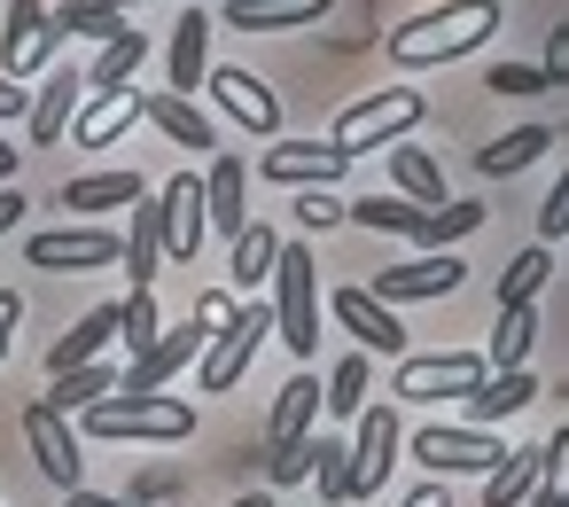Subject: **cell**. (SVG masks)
Returning a JSON list of instances; mask_svg holds the SVG:
<instances>
[{"label":"cell","mask_w":569,"mask_h":507,"mask_svg":"<svg viewBox=\"0 0 569 507\" xmlns=\"http://www.w3.org/2000/svg\"><path fill=\"white\" fill-rule=\"evenodd\" d=\"M499 24H507L499 0H437V9L406 17V24L390 32V63H398V71H437V63H460V56H476Z\"/></svg>","instance_id":"cell-1"},{"label":"cell","mask_w":569,"mask_h":507,"mask_svg":"<svg viewBox=\"0 0 569 507\" xmlns=\"http://www.w3.org/2000/svg\"><path fill=\"white\" fill-rule=\"evenodd\" d=\"M273 336L297 359L320 351V258L305 242H281V266H273Z\"/></svg>","instance_id":"cell-2"},{"label":"cell","mask_w":569,"mask_h":507,"mask_svg":"<svg viewBox=\"0 0 569 507\" xmlns=\"http://www.w3.org/2000/svg\"><path fill=\"white\" fill-rule=\"evenodd\" d=\"M421 118H429V102H421L413 87H382V95H359L351 110H336V133H328V141H336L343 157H359V149H398Z\"/></svg>","instance_id":"cell-3"},{"label":"cell","mask_w":569,"mask_h":507,"mask_svg":"<svg viewBox=\"0 0 569 507\" xmlns=\"http://www.w3.org/2000/svg\"><path fill=\"white\" fill-rule=\"evenodd\" d=\"M87 437H149V445H180L196 429V406L188 398H102L79 414Z\"/></svg>","instance_id":"cell-4"},{"label":"cell","mask_w":569,"mask_h":507,"mask_svg":"<svg viewBox=\"0 0 569 507\" xmlns=\"http://www.w3.org/2000/svg\"><path fill=\"white\" fill-rule=\"evenodd\" d=\"M413 460L437 468V484H445V476H491V468L507 460V445H499L491 429H468V421H429V429L413 437Z\"/></svg>","instance_id":"cell-5"},{"label":"cell","mask_w":569,"mask_h":507,"mask_svg":"<svg viewBox=\"0 0 569 507\" xmlns=\"http://www.w3.org/2000/svg\"><path fill=\"white\" fill-rule=\"evenodd\" d=\"M273 336V297H258V305H242L234 312V328L227 336H211V351H203V367H196V382L219 398V390H234L242 375H250V359H258V344Z\"/></svg>","instance_id":"cell-6"},{"label":"cell","mask_w":569,"mask_h":507,"mask_svg":"<svg viewBox=\"0 0 569 507\" xmlns=\"http://www.w3.org/2000/svg\"><path fill=\"white\" fill-rule=\"evenodd\" d=\"M24 445H32V460H40V476H48L56 491H87V445H79V429H71L48 398L24 406Z\"/></svg>","instance_id":"cell-7"},{"label":"cell","mask_w":569,"mask_h":507,"mask_svg":"<svg viewBox=\"0 0 569 507\" xmlns=\"http://www.w3.org/2000/svg\"><path fill=\"white\" fill-rule=\"evenodd\" d=\"M56 48H63V32L48 17V0H9V24H0V79L24 87L32 71L56 63Z\"/></svg>","instance_id":"cell-8"},{"label":"cell","mask_w":569,"mask_h":507,"mask_svg":"<svg viewBox=\"0 0 569 507\" xmlns=\"http://www.w3.org/2000/svg\"><path fill=\"white\" fill-rule=\"evenodd\" d=\"M491 367H483V351H429V359H398V375H390V398H468L476 382H483Z\"/></svg>","instance_id":"cell-9"},{"label":"cell","mask_w":569,"mask_h":507,"mask_svg":"<svg viewBox=\"0 0 569 507\" xmlns=\"http://www.w3.org/2000/svg\"><path fill=\"white\" fill-rule=\"evenodd\" d=\"M157 211H164V258L196 266L203 235H211V203H203V172H172L157 188Z\"/></svg>","instance_id":"cell-10"},{"label":"cell","mask_w":569,"mask_h":507,"mask_svg":"<svg viewBox=\"0 0 569 507\" xmlns=\"http://www.w3.org/2000/svg\"><path fill=\"white\" fill-rule=\"evenodd\" d=\"M398 445H406V429H398V398L367 406V414H359V437H351V499L382 491V476L398 468Z\"/></svg>","instance_id":"cell-11"},{"label":"cell","mask_w":569,"mask_h":507,"mask_svg":"<svg viewBox=\"0 0 569 507\" xmlns=\"http://www.w3.org/2000/svg\"><path fill=\"white\" fill-rule=\"evenodd\" d=\"M32 266H48V274H102V266H126V242L110 227H56V235H32Z\"/></svg>","instance_id":"cell-12"},{"label":"cell","mask_w":569,"mask_h":507,"mask_svg":"<svg viewBox=\"0 0 569 507\" xmlns=\"http://www.w3.org/2000/svg\"><path fill=\"white\" fill-rule=\"evenodd\" d=\"M343 149L328 141H273L266 157H258V180H273V188H297V196H312V188H328V180H343Z\"/></svg>","instance_id":"cell-13"},{"label":"cell","mask_w":569,"mask_h":507,"mask_svg":"<svg viewBox=\"0 0 569 507\" xmlns=\"http://www.w3.org/2000/svg\"><path fill=\"white\" fill-rule=\"evenodd\" d=\"M328 312H336V328H343V336H359V351L406 359V320H398L375 289H336V297H328Z\"/></svg>","instance_id":"cell-14"},{"label":"cell","mask_w":569,"mask_h":507,"mask_svg":"<svg viewBox=\"0 0 569 507\" xmlns=\"http://www.w3.org/2000/svg\"><path fill=\"white\" fill-rule=\"evenodd\" d=\"M320 382L312 375H289L281 382V398H273V421H266V460H289V453H305L312 445V421H320Z\"/></svg>","instance_id":"cell-15"},{"label":"cell","mask_w":569,"mask_h":507,"mask_svg":"<svg viewBox=\"0 0 569 507\" xmlns=\"http://www.w3.org/2000/svg\"><path fill=\"white\" fill-rule=\"evenodd\" d=\"M211 102H219L242 133H258V141L281 133V95H273L266 79H250V71H211Z\"/></svg>","instance_id":"cell-16"},{"label":"cell","mask_w":569,"mask_h":507,"mask_svg":"<svg viewBox=\"0 0 569 507\" xmlns=\"http://www.w3.org/2000/svg\"><path fill=\"white\" fill-rule=\"evenodd\" d=\"M460 281H468V266H460V258L445 250V258H413V266H382V274H375V297H382V305L398 312V305H421V297H452Z\"/></svg>","instance_id":"cell-17"},{"label":"cell","mask_w":569,"mask_h":507,"mask_svg":"<svg viewBox=\"0 0 569 507\" xmlns=\"http://www.w3.org/2000/svg\"><path fill=\"white\" fill-rule=\"evenodd\" d=\"M211 344L196 336V320H180V328H164V344L149 351V359H133L126 367V382H118V398H164V382L188 367V359H203Z\"/></svg>","instance_id":"cell-18"},{"label":"cell","mask_w":569,"mask_h":507,"mask_svg":"<svg viewBox=\"0 0 569 507\" xmlns=\"http://www.w3.org/2000/svg\"><path fill=\"white\" fill-rule=\"evenodd\" d=\"M79 110H87V71L56 63V71L32 87V141H40V149H48V141H63V133L79 126Z\"/></svg>","instance_id":"cell-19"},{"label":"cell","mask_w":569,"mask_h":507,"mask_svg":"<svg viewBox=\"0 0 569 507\" xmlns=\"http://www.w3.org/2000/svg\"><path fill=\"white\" fill-rule=\"evenodd\" d=\"M110 344H118V305H94L79 328H63V336L48 344V375L63 382V375H79V367H102Z\"/></svg>","instance_id":"cell-20"},{"label":"cell","mask_w":569,"mask_h":507,"mask_svg":"<svg viewBox=\"0 0 569 507\" xmlns=\"http://www.w3.org/2000/svg\"><path fill=\"white\" fill-rule=\"evenodd\" d=\"M203 203H211V235H242L250 227V165L242 157H211V172H203Z\"/></svg>","instance_id":"cell-21"},{"label":"cell","mask_w":569,"mask_h":507,"mask_svg":"<svg viewBox=\"0 0 569 507\" xmlns=\"http://www.w3.org/2000/svg\"><path fill=\"white\" fill-rule=\"evenodd\" d=\"M141 118H149V95H133V87H126V95L87 102V110H79V126H71V141H79V149H118Z\"/></svg>","instance_id":"cell-22"},{"label":"cell","mask_w":569,"mask_h":507,"mask_svg":"<svg viewBox=\"0 0 569 507\" xmlns=\"http://www.w3.org/2000/svg\"><path fill=\"white\" fill-rule=\"evenodd\" d=\"M172 87L196 102V87H211V17L203 9H188L180 24H172Z\"/></svg>","instance_id":"cell-23"},{"label":"cell","mask_w":569,"mask_h":507,"mask_svg":"<svg viewBox=\"0 0 569 507\" xmlns=\"http://www.w3.org/2000/svg\"><path fill=\"white\" fill-rule=\"evenodd\" d=\"M141 63H149V32L133 24L126 40H110V48L94 56V71H87V102H102V95H126V87L141 79Z\"/></svg>","instance_id":"cell-24"},{"label":"cell","mask_w":569,"mask_h":507,"mask_svg":"<svg viewBox=\"0 0 569 507\" xmlns=\"http://www.w3.org/2000/svg\"><path fill=\"white\" fill-rule=\"evenodd\" d=\"M149 203L141 172H87V180H63V211H133Z\"/></svg>","instance_id":"cell-25"},{"label":"cell","mask_w":569,"mask_h":507,"mask_svg":"<svg viewBox=\"0 0 569 507\" xmlns=\"http://www.w3.org/2000/svg\"><path fill=\"white\" fill-rule=\"evenodd\" d=\"M149 126H157V133H164L172 149H196V157H203V149H219L211 118H203V110H196L188 95H149Z\"/></svg>","instance_id":"cell-26"},{"label":"cell","mask_w":569,"mask_h":507,"mask_svg":"<svg viewBox=\"0 0 569 507\" xmlns=\"http://www.w3.org/2000/svg\"><path fill=\"white\" fill-rule=\"evenodd\" d=\"M530 344H538V305H507L499 328H491V344H483V367L491 375H522Z\"/></svg>","instance_id":"cell-27"},{"label":"cell","mask_w":569,"mask_h":507,"mask_svg":"<svg viewBox=\"0 0 569 507\" xmlns=\"http://www.w3.org/2000/svg\"><path fill=\"white\" fill-rule=\"evenodd\" d=\"M538 398V382H530V367L522 375H483L476 390H468V429H491V421H507V414H522Z\"/></svg>","instance_id":"cell-28"},{"label":"cell","mask_w":569,"mask_h":507,"mask_svg":"<svg viewBox=\"0 0 569 507\" xmlns=\"http://www.w3.org/2000/svg\"><path fill=\"white\" fill-rule=\"evenodd\" d=\"M328 9L336 0H227V24L234 32H289V24H312Z\"/></svg>","instance_id":"cell-29"},{"label":"cell","mask_w":569,"mask_h":507,"mask_svg":"<svg viewBox=\"0 0 569 507\" xmlns=\"http://www.w3.org/2000/svg\"><path fill=\"white\" fill-rule=\"evenodd\" d=\"M390 172H398V196H406V203H421V211H445V165H437L429 149L398 141V149H390Z\"/></svg>","instance_id":"cell-30"},{"label":"cell","mask_w":569,"mask_h":507,"mask_svg":"<svg viewBox=\"0 0 569 507\" xmlns=\"http://www.w3.org/2000/svg\"><path fill=\"white\" fill-rule=\"evenodd\" d=\"M538 476H546V453L530 445V453H507L491 476H483V507H522V499H538Z\"/></svg>","instance_id":"cell-31"},{"label":"cell","mask_w":569,"mask_h":507,"mask_svg":"<svg viewBox=\"0 0 569 507\" xmlns=\"http://www.w3.org/2000/svg\"><path fill=\"white\" fill-rule=\"evenodd\" d=\"M546 149H553V133H546V126H515V133H499V141L476 157V165H483L491 180H515V172H530Z\"/></svg>","instance_id":"cell-32"},{"label":"cell","mask_w":569,"mask_h":507,"mask_svg":"<svg viewBox=\"0 0 569 507\" xmlns=\"http://www.w3.org/2000/svg\"><path fill=\"white\" fill-rule=\"evenodd\" d=\"M157 258H164V211H157V196H149V203H133V235H126V274H133V289L157 281Z\"/></svg>","instance_id":"cell-33"},{"label":"cell","mask_w":569,"mask_h":507,"mask_svg":"<svg viewBox=\"0 0 569 507\" xmlns=\"http://www.w3.org/2000/svg\"><path fill=\"white\" fill-rule=\"evenodd\" d=\"M56 32H63V40H94V48H110V40H126L133 24H126L118 9H102V0H63V9H56Z\"/></svg>","instance_id":"cell-34"},{"label":"cell","mask_w":569,"mask_h":507,"mask_svg":"<svg viewBox=\"0 0 569 507\" xmlns=\"http://www.w3.org/2000/svg\"><path fill=\"white\" fill-rule=\"evenodd\" d=\"M273 266H281V235H273L266 219H250V227L234 235V281L258 289V281H273Z\"/></svg>","instance_id":"cell-35"},{"label":"cell","mask_w":569,"mask_h":507,"mask_svg":"<svg viewBox=\"0 0 569 507\" xmlns=\"http://www.w3.org/2000/svg\"><path fill=\"white\" fill-rule=\"evenodd\" d=\"M118 382H126L118 367H79V375H63V382L48 390V406H56V414L71 421V414H87V406H102V398H118Z\"/></svg>","instance_id":"cell-36"},{"label":"cell","mask_w":569,"mask_h":507,"mask_svg":"<svg viewBox=\"0 0 569 507\" xmlns=\"http://www.w3.org/2000/svg\"><path fill=\"white\" fill-rule=\"evenodd\" d=\"M367 390H375V375H367V351H351V359H336V367H328V414H336V421H359V414L375 406Z\"/></svg>","instance_id":"cell-37"},{"label":"cell","mask_w":569,"mask_h":507,"mask_svg":"<svg viewBox=\"0 0 569 507\" xmlns=\"http://www.w3.org/2000/svg\"><path fill=\"white\" fill-rule=\"evenodd\" d=\"M483 227V203H445V211H421L413 219V242L429 250V258H445V242H460V235H476Z\"/></svg>","instance_id":"cell-38"},{"label":"cell","mask_w":569,"mask_h":507,"mask_svg":"<svg viewBox=\"0 0 569 507\" xmlns=\"http://www.w3.org/2000/svg\"><path fill=\"white\" fill-rule=\"evenodd\" d=\"M546 281H553V258H546V242H530L522 258H507V266H499V312H507V305H530Z\"/></svg>","instance_id":"cell-39"},{"label":"cell","mask_w":569,"mask_h":507,"mask_svg":"<svg viewBox=\"0 0 569 507\" xmlns=\"http://www.w3.org/2000/svg\"><path fill=\"white\" fill-rule=\"evenodd\" d=\"M118 344H126L133 359H149V351L164 344V312H157V297H149V289H133V297L118 305Z\"/></svg>","instance_id":"cell-40"},{"label":"cell","mask_w":569,"mask_h":507,"mask_svg":"<svg viewBox=\"0 0 569 507\" xmlns=\"http://www.w3.org/2000/svg\"><path fill=\"white\" fill-rule=\"evenodd\" d=\"M413 219H421V203H406V196H359L351 203V227H367V235H413Z\"/></svg>","instance_id":"cell-41"},{"label":"cell","mask_w":569,"mask_h":507,"mask_svg":"<svg viewBox=\"0 0 569 507\" xmlns=\"http://www.w3.org/2000/svg\"><path fill=\"white\" fill-rule=\"evenodd\" d=\"M312 476H320V499H351V445L343 437H312Z\"/></svg>","instance_id":"cell-42"},{"label":"cell","mask_w":569,"mask_h":507,"mask_svg":"<svg viewBox=\"0 0 569 507\" xmlns=\"http://www.w3.org/2000/svg\"><path fill=\"white\" fill-rule=\"evenodd\" d=\"M297 219L320 235V227H343V219H351V203H343L336 188H312V196H297Z\"/></svg>","instance_id":"cell-43"},{"label":"cell","mask_w":569,"mask_h":507,"mask_svg":"<svg viewBox=\"0 0 569 507\" xmlns=\"http://www.w3.org/2000/svg\"><path fill=\"white\" fill-rule=\"evenodd\" d=\"M491 95H546V79H538V63H491V79H483Z\"/></svg>","instance_id":"cell-44"},{"label":"cell","mask_w":569,"mask_h":507,"mask_svg":"<svg viewBox=\"0 0 569 507\" xmlns=\"http://www.w3.org/2000/svg\"><path fill=\"white\" fill-rule=\"evenodd\" d=\"M538 453H546V476H538V491H561V484H569V421H561V429H553Z\"/></svg>","instance_id":"cell-45"},{"label":"cell","mask_w":569,"mask_h":507,"mask_svg":"<svg viewBox=\"0 0 569 507\" xmlns=\"http://www.w3.org/2000/svg\"><path fill=\"white\" fill-rule=\"evenodd\" d=\"M538 79H546V87H569V24L546 32V63H538Z\"/></svg>","instance_id":"cell-46"},{"label":"cell","mask_w":569,"mask_h":507,"mask_svg":"<svg viewBox=\"0 0 569 507\" xmlns=\"http://www.w3.org/2000/svg\"><path fill=\"white\" fill-rule=\"evenodd\" d=\"M538 235L553 242V235H569V172L553 180V196H546V211H538Z\"/></svg>","instance_id":"cell-47"},{"label":"cell","mask_w":569,"mask_h":507,"mask_svg":"<svg viewBox=\"0 0 569 507\" xmlns=\"http://www.w3.org/2000/svg\"><path fill=\"white\" fill-rule=\"evenodd\" d=\"M305 476H312V445L289 453V460H266V484H305Z\"/></svg>","instance_id":"cell-48"},{"label":"cell","mask_w":569,"mask_h":507,"mask_svg":"<svg viewBox=\"0 0 569 507\" xmlns=\"http://www.w3.org/2000/svg\"><path fill=\"white\" fill-rule=\"evenodd\" d=\"M9 118H24V126H32V87L0 79V126H9Z\"/></svg>","instance_id":"cell-49"},{"label":"cell","mask_w":569,"mask_h":507,"mask_svg":"<svg viewBox=\"0 0 569 507\" xmlns=\"http://www.w3.org/2000/svg\"><path fill=\"white\" fill-rule=\"evenodd\" d=\"M17 320H24V297H17V289H0V359H9V336H17Z\"/></svg>","instance_id":"cell-50"},{"label":"cell","mask_w":569,"mask_h":507,"mask_svg":"<svg viewBox=\"0 0 569 507\" xmlns=\"http://www.w3.org/2000/svg\"><path fill=\"white\" fill-rule=\"evenodd\" d=\"M398 507H452V491H445V484H421V491H406Z\"/></svg>","instance_id":"cell-51"},{"label":"cell","mask_w":569,"mask_h":507,"mask_svg":"<svg viewBox=\"0 0 569 507\" xmlns=\"http://www.w3.org/2000/svg\"><path fill=\"white\" fill-rule=\"evenodd\" d=\"M17 219H24V196H17V188H0V235H9Z\"/></svg>","instance_id":"cell-52"},{"label":"cell","mask_w":569,"mask_h":507,"mask_svg":"<svg viewBox=\"0 0 569 507\" xmlns=\"http://www.w3.org/2000/svg\"><path fill=\"white\" fill-rule=\"evenodd\" d=\"M71 507H133V499H110V491H71Z\"/></svg>","instance_id":"cell-53"},{"label":"cell","mask_w":569,"mask_h":507,"mask_svg":"<svg viewBox=\"0 0 569 507\" xmlns=\"http://www.w3.org/2000/svg\"><path fill=\"white\" fill-rule=\"evenodd\" d=\"M17 157L24 149H9V133H0V180H9V188H17Z\"/></svg>","instance_id":"cell-54"},{"label":"cell","mask_w":569,"mask_h":507,"mask_svg":"<svg viewBox=\"0 0 569 507\" xmlns=\"http://www.w3.org/2000/svg\"><path fill=\"white\" fill-rule=\"evenodd\" d=\"M538 507H569V484L561 491H538Z\"/></svg>","instance_id":"cell-55"},{"label":"cell","mask_w":569,"mask_h":507,"mask_svg":"<svg viewBox=\"0 0 569 507\" xmlns=\"http://www.w3.org/2000/svg\"><path fill=\"white\" fill-rule=\"evenodd\" d=\"M102 9H118V17H126V9H149V0H102Z\"/></svg>","instance_id":"cell-56"},{"label":"cell","mask_w":569,"mask_h":507,"mask_svg":"<svg viewBox=\"0 0 569 507\" xmlns=\"http://www.w3.org/2000/svg\"><path fill=\"white\" fill-rule=\"evenodd\" d=\"M234 507H273V499H266V491H250V499H234Z\"/></svg>","instance_id":"cell-57"}]
</instances>
